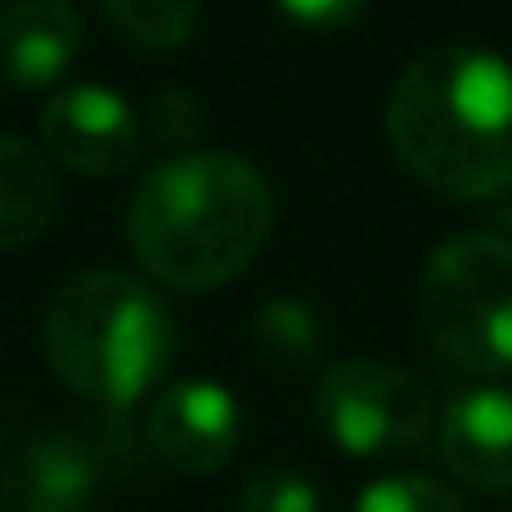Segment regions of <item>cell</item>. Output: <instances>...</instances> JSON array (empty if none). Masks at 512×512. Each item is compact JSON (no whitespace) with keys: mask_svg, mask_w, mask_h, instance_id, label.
Masks as SVG:
<instances>
[{"mask_svg":"<svg viewBox=\"0 0 512 512\" xmlns=\"http://www.w3.org/2000/svg\"><path fill=\"white\" fill-rule=\"evenodd\" d=\"M383 135L403 170L453 199L512 189V60L453 40L403 65L383 100Z\"/></svg>","mask_w":512,"mask_h":512,"instance_id":"obj_1","label":"cell"},{"mask_svg":"<svg viewBox=\"0 0 512 512\" xmlns=\"http://www.w3.org/2000/svg\"><path fill=\"white\" fill-rule=\"evenodd\" d=\"M274 184L239 150H184L140 174L125 214L130 249L155 284L204 294L269 244Z\"/></svg>","mask_w":512,"mask_h":512,"instance_id":"obj_2","label":"cell"},{"mask_svg":"<svg viewBox=\"0 0 512 512\" xmlns=\"http://www.w3.org/2000/svg\"><path fill=\"white\" fill-rule=\"evenodd\" d=\"M40 343L65 388L105 413H125L170 373L179 324L150 279L130 269H85L55 289Z\"/></svg>","mask_w":512,"mask_h":512,"instance_id":"obj_3","label":"cell"},{"mask_svg":"<svg viewBox=\"0 0 512 512\" xmlns=\"http://www.w3.org/2000/svg\"><path fill=\"white\" fill-rule=\"evenodd\" d=\"M418 314L433 348L478 378L512 373V239L493 229L448 234L418 274Z\"/></svg>","mask_w":512,"mask_h":512,"instance_id":"obj_4","label":"cell"},{"mask_svg":"<svg viewBox=\"0 0 512 512\" xmlns=\"http://www.w3.org/2000/svg\"><path fill=\"white\" fill-rule=\"evenodd\" d=\"M314 423L353 458H403L438 433V403L403 363L339 358L314 378Z\"/></svg>","mask_w":512,"mask_h":512,"instance_id":"obj_5","label":"cell"},{"mask_svg":"<svg viewBox=\"0 0 512 512\" xmlns=\"http://www.w3.org/2000/svg\"><path fill=\"white\" fill-rule=\"evenodd\" d=\"M125 458L130 433L120 413L90 428H35L0 468V512H85Z\"/></svg>","mask_w":512,"mask_h":512,"instance_id":"obj_6","label":"cell"},{"mask_svg":"<svg viewBox=\"0 0 512 512\" xmlns=\"http://www.w3.org/2000/svg\"><path fill=\"white\" fill-rule=\"evenodd\" d=\"M40 140L55 165L75 174H120L145 150L140 110L100 80H75L50 90L40 105Z\"/></svg>","mask_w":512,"mask_h":512,"instance_id":"obj_7","label":"cell"},{"mask_svg":"<svg viewBox=\"0 0 512 512\" xmlns=\"http://www.w3.org/2000/svg\"><path fill=\"white\" fill-rule=\"evenodd\" d=\"M244 433L239 398L219 378H174L145 408V443L174 473H219Z\"/></svg>","mask_w":512,"mask_h":512,"instance_id":"obj_8","label":"cell"},{"mask_svg":"<svg viewBox=\"0 0 512 512\" xmlns=\"http://www.w3.org/2000/svg\"><path fill=\"white\" fill-rule=\"evenodd\" d=\"M438 458L488 498H512V383H478L438 413Z\"/></svg>","mask_w":512,"mask_h":512,"instance_id":"obj_9","label":"cell"},{"mask_svg":"<svg viewBox=\"0 0 512 512\" xmlns=\"http://www.w3.org/2000/svg\"><path fill=\"white\" fill-rule=\"evenodd\" d=\"M85 20L70 0H5L0 5V85L45 90L75 65Z\"/></svg>","mask_w":512,"mask_h":512,"instance_id":"obj_10","label":"cell"},{"mask_svg":"<svg viewBox=\"0 0 512 512\" xmlns=\"http://www.w3.org/2000/svg\"><path fill=\"white\" fill-rule=\"evenodd\" d=\"M60 209V174L45 150L0 135V254L40 239Z\"/></svg>","mask_w":512,"mask_h":512,"instance_id":"obj_11","label":"cell"},{"mask_svg":"<svg viewBox=\"0 0 512 512\" xmlns=\"http://www.w3.org/2000/svg\"><path fill=\"white\" fill-rule=\"evenodd\" d=\"M249 334L269 363H279L289 373H309V368L329 363V324L309 299H294V294L264 299L249 319Z\"/></svg>","mask_w":512,"mask_h":512,"instance_id":"obj_12","label":"cell"},{"mask_svg":"<svg viewBox=\"0 0 512 512\" xmlns=\"http://www.w3.org/2000/svg\"><path fill=\"white\" fill-rule=\"evenodd\" d=\"M100 10L140 50H174L194 35L204 0H100Z\"/></svg>","mask_w":512,"mask_h":512,"instance_id":"obj_13","label":"cell"},{"mask_svg":"<svg viewBox=\"0 0 512 512\" xmlns=\"http://www.w3.org/2000/svg\"><path fill=\"white\" fill-rule=\"evenodd\" d=\"M348 512H473L453 488L423 473H383L358 488Z\"/></svg>","mask_w":512,"mask_h":512,"instance_id":"obj_14","label":"cell"},{"mask_svg":"<svg viewBox=\"0 0 512 512\" xmlns=\"http://www.w3.org/2000/svg\"><path fill=\"white\" fill-rule=\"evenodd\" d=\"M140 120H145V135L150 140H160V145H170L174 155H184L209 130V105L189 85H165V90L150 95V105H145Z\"/></svg>","mask_w":512,"mask_h":512,"instance_id":"obj_15","label":"cell"},{"mask_svg":"<svg viewBox=\"0 0 512 512\" xmlns=\"http://www.w3.org/2000/svg\"><path fill=\"white\" fill-rule=\"evenodd\" d=\"M239 512H329L319 483L299 468H259L239 488Z\"/></svg>","mask_w":512,"mask_h":512,"instance_id":"obj_16","label":"cell"},{"mask_svg":"<svg viewBox=\"0 0 512 512\" xmlns=\"http://www.w3.org/2000/svg\"><path fill=\"white\" fill-rule=\"evenodd\" d=\"M289 20H299V25H319V30H329V25H348L368 0H274Z\"/></svg>","mask_w":512,"mask_h":512,"instance_id":"obj_17","label":"cell"},{"mask_svg":"<svg viewBox=\"0 0 512 512\" xmlns=\"http://www.w3.org/2000/svg\"><path fill=\"white\" fill-rule=\"evenodd\" d=\"M493 219L508 229V239H512V189H508V194H498V209H493Z\"/></svg>","mask_w":512,"mask_h":512,"instance_id":"obj_18","label":"cell"}]
</instances>
